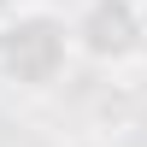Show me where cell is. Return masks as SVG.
<instances>
[{
	"instance_id": "1",
	"label": "cell",
	"mask_w": 147,
	"mask_h": 147,
	"mask_svg": "<svg viewBox=\"0 0 147 147\" xmlns=\"http://www.w3.org/2000/svg\"><path fill=\"white\" fill-rule=\"evenodd\" d=\"M77 59L71 18L47 0H24L0 18V77L12 88H53Z\"/></svg>"
},
{
	"instance_id": "2",
	"label": "cell",
	"mask_w": 147,
	"mask_h": 147,
	"mask_svg": "<svg viewBox=\"0 0 147 147\" xmlns=\"http://www.w3.org/2000/svg\"><path fill=\"white\" fill-rule=\"evenodd\" d=\"M71 41L88 65H129L147 47V0H82L71 12Z\"/></svg>"
}]
</instances>
